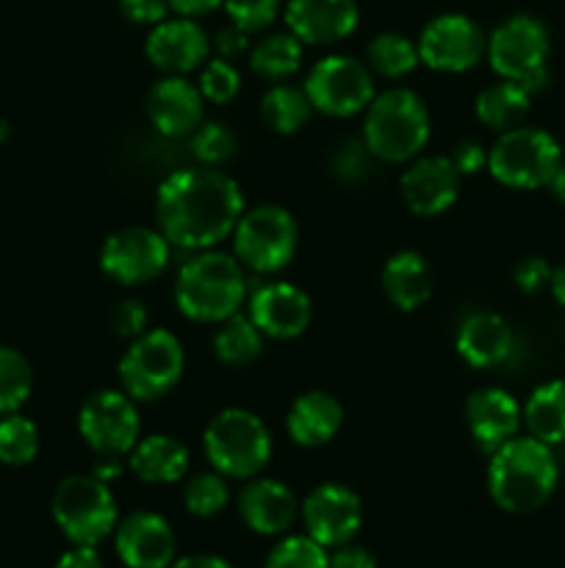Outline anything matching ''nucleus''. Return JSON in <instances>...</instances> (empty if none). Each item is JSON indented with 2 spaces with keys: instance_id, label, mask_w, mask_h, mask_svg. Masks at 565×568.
Listing matches in <instances>:
<instances>
[{
  "instance_id": "nucleus-1",
  "label": "nucleus",
  "mask_w": 565,
  "mask_h": 568,
  "mask_svg": "<svg viewBox=\"0 0 565 568\" xmlns=\"http://www.w3.org/2000/svg\"><path fill=\"white\" fill-rule=\"evenodd\" d=\"M242 214V189L214 166L172 172L155 194L158 231L181 250H210L230 236Z\"/></svg>"
},
{
  "instance_id": "nucleus-2",
  "label": "nucleus",
  "mask_w": 565,
  "mask_h": 568,
  "mask_svg": "<svg viewBox=\"0 0 565 568\" xmlns=\"http://www.w3.org/2000/svg\"><path fill=\"white\" fill-rule=\"evenodd\" d=\"M557 486V460L548 444L532 438H510L491 453L487 491L507 514H532L548 503Z\"/></svg>"
},
{
  "instance_id": "nucleus-3",
  "label": "nucleus",
  "mask_w": 565,
  "mask_h": 568,
  "mask_svg": "<svg viewBox=\"0 0 565 568\" xmlns=\"http://www.w3.org/2000/svg\"><path fill=\"white\" fill-rule=\"evenodd\" d=\"M244 297H247V277L242 261L233 255L203 250L177 272L175 303L192 322L216 325L230 320L233 314H238Z\"/></svg>"
},
{
  "instance_id": "nucleus-4",
  "label": "nucleus",
  "mask_w": 565,
  "mask_h": 568,
  "mask_svg": "<svg viewBox=\"0 0 565 568\" xmlns=\"http://www.w3.org/2000/svg\"><path fill=\"white\" fill-rule=\"evenodd\" d=\"M430 139V111L410 89H388L366 105L363 142L374 159L402 164L415 159Z\"/></svg>"
},
{
  "instance_id": "nucleus-5",
  "label": "nucleus",
  "mask_w": 565,
  "mask_h": 568,
  "mask_svg": "<svg viewBox=\"0 0 565 568\" xmlns=\"http://www.w3.org/2000/svg\"><path fill=\"white\" fill-rule=\"evenodd\" d=\"M208 464L222 477L253 480L271 458V438L260 416L244 408H225L208 422L203 433Z\"/></svg>"
},
{
  "instance_id": "nucleus-6",
  "label": "nucleus",
  "mask_w": 565,
  "mask_h": 568,
  "mask_svg": "<svg viewBox=\"0 0 565 568\" xmlns=\"http://www.w3.org/2000/svg\"><path fill=\"white\" fill-rule=\"evenodd\" d=\"M53 519L75 547H97L116 527V503L109 483L94 475H72L53 494Z\"/></svg>"
},
{
  "instance_id": "nucleus-7",
  "label": "nucleus",
  "mask_w": 565,
  "mask_h": 568,
  "mask_svg": "<svg viewBox=\"0 0 565 568\" xmlns=\"http://www.w3.org/2000/svg\"><path fill=\"white\" fill-rule=\"evenodd\" d=\"M297 244V222L280 205H260L247 211L233 227L236 258L258 275H271L291 264Z\"/></svg>"
},
{
  "instance_id": "nucleus-8",
  "label": "nucleus",
  "mask_w": 565,
  "mask_h": 568,
  "mask_svg": "<svg viewBox=\"0 0 565 568\" xmlns=\"http://www.w3.org/2000/svg\"><path fill=\"white\" fill-rule=\"evenodd\" d=\"M183 364L186 355L177 336H172L170 331H144L122 355L120 383L127 397L150 403L177 386Z\"/></svg>"
},
{
  "instance_id": "nucleus-9",
  "label": "nucleus",
  "mask_w": 565,
  "mask_h": 568,
  "mask_svg": "<svg viewBox=\"0 0 565 568\" xmlns=\"http://www.w3.org/2000/svg\"><path fill=\"white\" fill-rule=\"evenodd\" d=\"M559 166V144L537 128L502 131L487 153V170L510 189L546 186Z\"/></svg>"
},
{
  "instance_id": "nucleus-10",
  "label": "nucleus",
  "mask_w": 565,
  "mask_h": 568,
  "mask_svg": "<svg viewBox=\"0 0 565 568\" xmlns=\"http://www.w3.org/2000/svg\"><path fill=\"white\" fill-rule=\"evenodd\" d=\"M310 105L327 116H352L374 100L371 70L352 55H325L305 78Z\"/></svg>"
},
{
  "instance_id": "nucleus-11",
  "label": "nucleus",
  "mask_w": 565,
  "mask_h": 568,
  "mask_svg": "<svg viewBox=\"0 0 565 568\" xmlns=\"http://www.w3.org/2000/svg\"><path fill=\"white\" fill-rule=\"evenodd\" d=\"M138 410L125 392H94L78 414L81 438L103 458L127 455L138 442Z\"/></svg>"
},
{
  "instance_id": "nucleus-12",
  "label": "nucleus",
  "mask_w": 565,
  "mask_h": 568,
  "mask_svg": "<svg viewBox=\"0 0 565 568\" xmlns=\"http://www.w3.org/2000/svg\"><path fill=\"white\" fill-rule=\"evenodd\" d=\"M170 264V242L161 231L133 225L111 233L100 250V266L111 281L122 286H138L161 272Z\"/></svg>"
},
{
  "instance_id": "nucleus-13",
  "label": "nucleus",
  "mask_w": 565,
  "mask_h": 568,
  "mask_svg": "<svg viewBox=\"0 0 565 568\" xmlns=\"http://www.w3.org/2000/svg\"><path fill=\"white\" fill-rule=\"evenodd\" d=\"M487 37L471 17L441 14L419 37V59L438 72H465L480 64Z\"/></svg>"
},
{
  "instance_id": "nucleus-14",
  "label": "nucleus",
  "mask_w": 565,
  "mask_h": 568,
  "mask_svg": "<svg viewBox=\"0 0 565 568\" xmlns=\"http://www.w3.org/2000/svg\"><path fill=\"white\" fill-rule=\"evenodd\" d=\"M487 61L493 72L507 81H521L530 72L546 67L548 55V31L541 20L526 14H515L496 26L487 37Z\"/></svg>"
},
{
  "instance_id": "nucleus-15",
  "label": "nucleus",
  "mask_w": 565,
  "mask_h": 568,
  "mask_svg": "<svg viewBox=\"0 0 565 568\" xmlns=\"http://www.w3.org/2000/svg\"><path fill=\"white\" fill-rule=\"evenodd\" d=\"M305 527L314 541L321 547H343L358 536L363 525V505L358 494L338 483H325L314 488L302 505Z\"/></svg>"
},
{
  "instance_id": "nucleus-16",
  "label": "nucleus",
  "mask_w": 565,
  "mask_h": 568,
  "mask_svg": "<svg viewBox=\"0 0 565 568\" xmlns=\"http://www.w3.org/2000/svg\"><path fill=\"white\" fill-rule=\"evenodd\" d=\"M460 172L449 155H427L410 164L399 181L404 205L419 216H438L454 205L460 194Z\"/></svg>"
},
{
  "instance_id": "nucleus-17",
  "label": "nucleus",
  "mask_w": 565,
  "mask_h": 568,
  "mask_svg": "<svg viewBox=\"0 0 565 568\" xmlns=\"http://www.w3.org/2000/svg\"><path fill=\"white\" fill-rule=\"evenodd\" d=\"M150 64L166 75H186L197 70L210 53V39L192 17H177L153 26L144 42Z\"/></svg>"
},
{
  "instance_id": "nucleus-18",
  "label": "nucleus",
  "mask_w": 565,
  "mask_h": 568,
  "mask_svg": "<svg viewBox=\"0 0 565 568\" xmlns=\"http://www.w3.org/2000/svg\"><path fill=\"white\" fill-rule=\"evenodd\" d=\"M249 320L269 338H297L310 325V297L294 283H266L249 294Z\"/></svg>"
},
{
  "instance_id": "nucleus-19",
  "label": "nucleus",
  "mask_w": 565,
  "mask_h": 568,
  "mask_svg": "<svg viewBox=\"0 0 565 568\" xmlns=\"http://www.w3.org/2000/svg\"><path fill=\"white\" fill-rule=\"evenodd\" d=\"M116 555L127 568H170L175 560V532L164 516L138 510L116 527Z\"/></svg>"
},
{
  "instance_id": "nucleus-20",
  "label": "nucleus",
  "mask_w": 565,
  "mask_h": 568,
  "mask_svg": "<svg viewBox=\"0 0 565 568\" xmlns=\"http://www.w3.org/2000/svg\"><path fill=\"white\" fill-rule=\"evenodd\" d=\"M286 26L302 44H332L358 28L355 0H288Z\"/></svg>"
},
{
  "instance_id": "nucleus-21",
  "label": "nucleus",
  "mask_w": 565,
  "mask_h": 568,
  "mask_svg": "<svg viewBox=\"0 0 565 568\" xmlns=\"http://www.w3.org/2000/svg\"><path fill=\"white\" fill-rule=\"evenodd\" d=\"M147 116L164 136H192L203 122V94L183 75H166L150 89Z\"/></svg>"
},
{
  "instance_id": "nucleus-22",
  "label": "nucleus",
  "mask_w": 565,
  "mask_h": 568,
  "mask_svg": "<svg viewBox=\"0 0 565 568\" xmlns=\"http://www.w3.org/2000/svg\"><path fill=\"white\" fill-rule=\"evenodd\" d=\"M465 425L476 447L496 453L518 433L521 408L504 388H480L465 399Z\"/></svg>"
},
{
  "instance_id": "nucleus-23",
  "label": "nucleus",
  "mask_w": 565,
  "mask_h": 568,
  "mask_svg": "<svg viewBox=\"0 0 565 568\" xmlns=\"http://www.w3.org/2000/svg\"><path fill=\"white\" fill-rule=\"evenodd\" d=\"M238 514L253 532L280 536L297 516V499L277 480H249L238 494Z\"/></svg>"
},
{
  "instance_id": "nucleus-24",
  "label": "nucleus",
  "mask_w": 565,
  "mask_h": 568,
  "mask_svg": "<svg viewBox=\"0 0 565 568\" xmlns=\"http://www.w3.org/2000/svg\"><path fill=\"white\" fill-rule=\"evenodd\" d=\"M458 353L474 369H493L504 364L513 353L510 325L493 311H474L463 320L458 331Z\"/></svg>"
},
{
  "instance_id": "nucleus-25",
  "label": "nucleus",
  "mask_w": 565,
  "mask_h": 568,
  "mask_svg": "<svg viewBox=\"0 0 565 568\" xmlns=\"http://www.w3.org/2000/svg\"><path fill=\"white\" fill-rule=\"evenodd\" d=\"M343 425V408L332 394L308 392L294 399L286 416V430L299 447H325Z\"/></svg>"
},
{
  "instance_id": "nucleus-26",
  "label": "nucleus",
  "mask_w": 565,
  "mask_h": 568,
  "mask_svg": "<svg viewBox=\"0 0 565 568\" xmlns=\"http://www.w3.org/2000/svg\"><path fill=\"white\" fill-rule=\"evenodd\" d=\"M432 286L435 281H432L430 264L415 250H402L382 266V288L399 311L421 308L432 297Z\"/></svg>"
},
{
  "instance_id": "nucleus-27",
  "label": "nucleus",
  "mask_w": 565,
  "mask_h": 568,
  "mask_svg": "<svg viewBox=\"0 0 565 568\" xmlns=\"http://www.w3.org/2000/svg\"><path fill=\"white\" fill-rule=\"evenodd\" d=\"M131 471L144 483H177L188 471V449L177 438L155 433L131 449Z\"/></svg>"
},
{
  "instance_id": "nucleus-28",
  "label": "nucleus",
  "mask_w": 565,
  "mask_h": 568,
  "mask_svg": "<svg viewBox=\"0 0 565 568\" xmlns=\"http://www.w3.org/2000/svg\"><path fill=\"white\" fill-rule=\"evenodd\" d=\"M530 100L532 98L521 89V83L502 78L476 94V116L493 131H510V128L521 125L530 111Z\"/></svg>"
},
{
  "instance_id": "nucleus-29",
  "label": "nucleus",
  "mask_w": 565,
  "mask_h": 568,
  "mask_svg": "<svg viewBox=\"0 0 565 568\" xmlns=\"http://www.w3.org/2000/svg\"><path fill=\"white\" fill-rule=\"evenodd\" d=\"M526 427L543 444L565 442V381H552L535 388L524 410Z\"/></svg>"
},
{
  "instance_id": "nucleus-30",
  "label": "nucleus",
  "mask_w": 565,
  "mask_h": 568,
  "mask_svg": "<svg viewBox=\"0 0 565 568\" xmlns=\"http://www.w3.org/2000/svg\"><path fill=\"white\" fill-rule=\"evenodd\" d=\"M302 64V42L288 33H271L249 50V67L266 81H286Z\"/></svg>"
},
{
  "instance_id": "nucleus-31",
  "label": "nucleus",
  "mask_w": 565,
  "mask_h": 568,
  "mask_svg": "<svg viewBox=\"0 0 565 568\" xmlns=\"http://www.w3.org/2000/svg\"><path fill=\"white\" fill-rule=\"evenodd\" d=\"M214 353L227 366H247L264 353V333L255 327L249 316L233 314L230 320L219 322L214 336Z\"/></svg>"
},
{
  "instance_id": "nucleus-32",
  "label": "nucleus",
  "mask_w": 565,
  "mask_h": 568,
  "mask_svg": "<svg viewBox=\"0 0 565 568\" xmlns=\"http://www.w3.org/2000/svg\"><path fill=\"white\" fill-rule=\"evenodd\" d=\"M310 109H314V105H310L305 89L286 87V83L271 87L269 92L264 94V100H260V116H264V122L275 133H282V136L297 133L299 128L308 122Z\"/></svg>"
},
{
  "instance_id": "nucleus-33",
  "label": "nucleus",
  "mask_w": 565,
  "mask_h": 568,
  "mask_svg": "<svg viewBox=\"0 0 565 568\" xmlns=\"http://www.w3.org/2000/svg\"><path fill=\"white\" fill-rule=\"evenodd\" d=\"M366 59H369V70H374L382 78H404L421 64L419 44L404 37V33L391 31L377 33L371 39Z\"/></svg>"
},
{
  "instance_id": "nucleus-34",
  "label": "nucleus",
  "mask_w": 565,
  "mask_h": 568,
  "mask_svg": "<svg viewBox=\"0 0 565 568\" xmlns=\"http://www.w3.org/2000/svg\"><path fill=\"white\" fill-rule=\"evenodd\" d=\"M31 388L33 372L25 355L11 347H0V414H17Z\"/></svg>"
},
{
  "instance_id": "nucleus-35",
  "label": "nucleus",
  "mask_w": 565,
  "mask_h": 568,
  "mask_svg": "<svg viewBox=\"0 0 565 568\" xmlns=\"http://www.w3.org/2000/svg\"><path fill=\"white\" fill-rule=\"evenodd\" d=\"M39 453V430L25 416L9 414L0 422V464L28 466Z\"/></svg>"
},
{
  "instance_id": "nucleus-36",
  "label": "nucleus",
  "mask_w": 565,
  "mask_h": 568,
  "mask_svg": "<svg viewBox=\"0 0 565 568\" xmlns=\"http://www.w3.org/2000/svg\"><path fill=\"white\" fill-rule=\"evenodd\" d=\"M227 483L219 471H205V475L192 477L183 491V503H186L188 514L199 516V519H210V516L222 514L227 508Z\"/></svg>"
},
{
  "instance_id": "nucleus-37",
  "label": "nucleus",
  "mask_w": 565,
  "mask_h": 568,
  "mask_svg": "<svg viewBox=\"0 0 565 568\" xmlns=\"http://www.w3.org/2000/svg\"><path fill=\"white\" fill-rule=\"evenodd\" d=\"M188 150L203 166H219L236 155V133L225 122H199L188 139Z\"/></svg>"
},
{
  "instance_id": "nucleus-38",
  "label": "nucleus",
  "mask_w": 565,
  "mask_h": 568,
  "mask_svg": "<svg viewBox=\"0 0 565 568\" xmlns=\"http://www.w3.org/2000/svg\"><path fill=\"white\" fill-rule=\"evenodd\" d=\"M266 568H330V558L310 536H291L271 549Z\"/></svg>"
},
{
  "instance_id": "nucleus-39",
  "label": "nucleus",
  "mask_w": 565,
  "mask_h": 568,
  "mask_svg": "<svg viewBox=\"0 0 565 568\" xmlns=\"http://www.w3.org/2000/svg\"><path fill=\"white\" fill-rule=\"evenodd\" d=\"M374 170V153L366 148L363 139H347L330 155V172L338 181L358 183Z\"/></svg>"
},
{
  "instance_id": "nucleus-40",
  "label": "nucleus",
  "mask_w": 565,
  "mask_h": 568,
  "mask_svg": "<svg viewBox=\"0 0 565 568\" xmlns=\"http://www.w3.org/2000/svg\"><path fill=\"white\" fill-rule=\"evenodd\" d=\"M203 100H210V103H230L233 98L242 89V75H238L236 67L227 59H214L203 67L197 83Z\"/></svg>"
},
{
  "instance_id": "nucleus-41",
  "label": "nucleus",
  "mask_w": 565,
  "mask_h": 568,
  "mask_svg": "<svg viewBox=\"0 0 565 568\" xmlns=\"http://www.w3.org/2000/svg\"><path fill=\"white\" fill-rule=\"evenodd\" d=\"M222 6H225L233 26L249 33L269 28L280 11V0H222Z\"/></svg>"
},
{
  "instance_id": "nucleus-42",
  "label": "nucleus",
  "mask_w": 565,
  "mask_h": 568,
  "mask_svg": "<svg viewBox=\"0 0 565 568\" xmlns=\"http://www.w3.org/2000/svg\"><path fill=\"white\" fill-rule=\"evenodd\" d=\"M111 325H114L116 336L136 338L147 331V308L138 300H122L116 308L111 311Z\"/></svg>"
},
{
  "instance_id": "nucleus-43",
  "label": "nucleus",
  "mask_w": 565,
  "mask_h": 568,
  "mask_svg": "<svg viewBox=\"0 0 565 568\" xmlns=\"http://www.w3.org/2000/svg\"><path fill=\"white\" fill-rule=\"evenodd\" d=\"M120 11L136 26H158L166 20L170 0H120Z\"/></svg>"
},
{
  "instance_id": "nucleus-44",
  "label": "nucleus",
  "mask_w": 565,
  "mask_h": 568,
  "mask_svg": "<svg viewBox=\"0 0 565 568\" xmlns=\"http://www.w3.org/2000/svg\"><path fill=\"white\" fill-rule=\"evenodd\" d=\"M546 283H552V266L543 258L532 255V258H524L518 266H515V286L526 294L541 292Z\"/></svg>"
},
{
  "instance_id": "nucleus-45",
  "label": "nucleus",
  "mask_w": 565,
  "mask_h": 568,
  "mask_svg": "<svg viewBox=\"0 0 565 568\" xmlns=\"http://www.w3.org/2000/svg\"><path fill=\"white\" fill-rule=\"evenodd\" d=\"M449 159L454 161L460 175H476L482 166H487V153L482 150V144L476 142H460Z\"/></svg>"
},
{
  "instance_id": "nucleus-46",
  "label": "nucleus",
  "mask_w": 565,
  "mask_h": 568,
  "mask_svg": "<svg viewBox=\"0 0 565 568\" xmlns=\"http://www.w3.org/2000/svg\"><path fill=\"white\" fill-rule=\"evenodd\" d=\"M214 44L216 50H219L222 59H236V55L247 53L249 50V31H244V28L238 26H227L216 33Z\"/></svg>"
},
{
  "instance_id": "nucleus-47",
  "label": "nucleus",
  "mask_w": 565,
  "mask_h": 568,
  "mask_svg": "<svg viewBox=\"0 0 565 568\" xmlns=\"http://www.w3.org/2000/svg\"><path fill=\"white\" fill-rule=\"evenodd\" d=\"M330 568H377V560L360 547H338V552L330 558Z\"/></svg>"
},
{
  "instance_id": "nucleus-48",
  "label": "nucleus",
  "mask_w": 565,
  "mask_h": 568,
  "mask_svg": "<svg viewBox=\"0 0 565 568\" xmlns=\"http://www.w3.org/2000/svg\"><path fill=\"white\" fill-rule=\"evenodd\" d=\"M55 568H103V560L94 552V547H75L61 555Z\"/></svg>"
},
{
  "instance_id": "nucleus-49",
  "label": "nucleus",
  "mask_w": 565,
  "mask_h": 568,
  "mask_svg": "<svg viewBox=\"0 0 565 568\" xmlns=\"http://www.w3.org/2000/svg\"><path fill=\"white\" fill-rule=\"evenodd\" d=\"M222 6V0H170V9L181 17H199Z\"/></svg>"
},
{
  "instance_id": "nucleus-50",
  "label": "nucleus",
  "mask_w": 565,
  "mask_h": 568,
  "mask_svg": "<svg viewBox=\"0 0 565 568\" xmlns=\"http://www.w3.org/2000/svg\"><path fill=\"white\" fill-rule=\"evenodd\" d=\"M170 568H230V564L216 555H192V558L175 560Z\"/></svg>"
},
{
  "instance_id": "nucleus-51",
  "label": "nucleus",
  "mask_w": 565,
  "mask_h": 568,
  "mask_svg": "<svg viewBox=\"0 0 565 568\" xmlns=\"http://www.w3.org/2000/svg\"><path fill=\"white\" fill-rule=\"evenodd\" d=\"M548 81H552V78H548V70L546 67H541V70L530 72V75H524L521 81H515V83H521V89H524V92L532 98V94L543 92V89L548 87Z\"/></svg>"
},
{
  "instance_id": "nucleus-52",
  "label": "nucleus",
  "mask_w": 565,
  "mask_h": 568,
  "mask_svg": "<svg viewBox=\"0 0 565 568\" xmlns=\"http://www.w3.org/2000/svg\"><path fill=\"white\" fill-rule=\"evenodd\" d=\"M92 475L97 477V480L111 483V480H116V477L122 475V466L116 464V458H109V460H105V464H97V466H94Z\"/></svg>"
},
{
  "instance_id": "nucleus-53",
  "label": "nucleus",
  "mask_w": 565,
  "mask_h": 568,
  "mask_svg": "<svg viewBox=\"0 0 565 568\" xmlns=\"http://www.w3.org/2000/svg\"><path fill=\"white\" fill-rule=\"evenodd\" d=\"M552 292L554 297L565 305V264H559L557 270H552Z\"/></svg>"
},
{
  "instance_id": "nucleus-54",
  "label": "nucleus",
  "mask_w": 565,
  "mask_h": 568,
  "mask_svg": "<svg viewBox=\"0 0 565 568\" xmlns=\"http://www.w3.org/2000/svg\"><path fill=\"white\" fill-rule=\"evenodd\" d=\"M548 186H552L554 197L559 200V203L565 205V164L557 166V172L552 175V181H548Z\"/></svg>"
},
{
  "instance_id": "nucleus-55",
  "label": "nucleus",
  "mask_w": 565,
  "mask_h": 568,
  "mask_svg": "<svg viewBox=\"0 0 565 568\" xmlns=\"http://www.w3.org/2000/svg\"><path fill=\"white\" fill-rule=\"evenodd\" d=\"M9 122L3 120V116H0V142H6V139H9Z\"/></svg>"
}]
</instances>
